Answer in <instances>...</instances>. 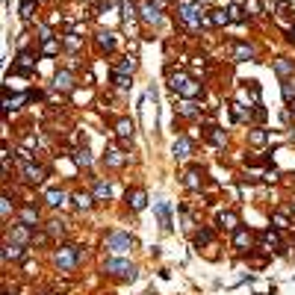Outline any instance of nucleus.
<instances>
[{"label":"nucleus","instance_id":"obj_38","mask_svg":"<svg viewBox=\"0 0 295 295\" xmlns=\"http://www.w3.org/2000/svg\"><path fill=\"white\" fill-rule=\"evenodd\" d=\"M27 236H30V233H27V225L15 227V233H12V239H15V242H27Z\"/></svg>","mask_w":295,"mask_h":295},{"label":"nucleus","instance_id":"obj_22","mask_svg":"<svg viewBox=\"0 0 295 295\" xmlns=\"http://www.w3.org/2000/svg\"><path fill=\"white\" fill-rule=\"evenodd\" d=\"M180 115H186V118L198 115V104H195V98H186V101L180 104Z\"/></svg>","mask_w":295,"mask_h":295},{"label":"nucleus","instance_id":"obj_8","mask_svg":"<svg viewBox=\"0 0 295 295\" xmlns=\"http://www.w3.org/2000/svg\"><path fill=\"white\" fill-rule=\"evenodd\" d=\"M127 204H130V207H133L136 213H139V209H145V204H148V195H145L142 189L127 192Z\"/></svg>","mask_w":295,"mask_h":295},{"label":"nucleus","instance_id":"obj_13","mask_svg":"<svg viewBox=\"0 0 295 295\" xmlns=\"http://www.w3.org/2000/svg\"><path fill=\"white\" fill-rule=\"evenodd\" d=\"M21 257H24L21 242H6L3 245V260H21Z\"/></svg>","mask_w":295,"mask_h":295},{"label":"nucleus","instance_id":"obj_15","mask_svg":"<svg viewBox=\"0 0 295 295\" xmlns=\"http://www.w3.org/2000/svg\"><path fill=\"white\" fill-rule=\"evenodd\" d=\"M189 154H192V142L186 139V136H180V139L174 142V156H177V159H186Z\"/></svg>","mask_w":295,"mask_h":295},{"label":"nucleus","instance_id":"obj_14","mask_svg":"<svg viewBox=\"0 0 295 295\" xmlns=\"http://www.w3.org/2000/svg\"><path fill=\"white\" fill-rule=\"evenodd\" d=\"M56 89H62V92H71L74 89V74L71 71H59L56 74V83H53Z\"/></svg>","mask_w":295,"mask_h":295},{"label":"nucleus","instance_id":"obj_16","mask_svg":"<svg viewBox=\"0 0 295 295\" xmlns=\"http://www.w3.org/2000/svg\"><path fill=\"white\" fill-rule=\"evenodd\" d=\"M233 56L239 62H248V59H254V48L251 45H233Z\"/></svg>","mask_w":295,"mask_h":295},{"label":"nucleus","instance_id":"obj_40","mask_svg":"<svg viewBox=\"0 0 295 295\" xmlns=\"http://www.w3.org/2000/svg\"><path fill=\"white\" fill-rule=\"evenodd\" d=\"M124 18H127V21H133V18H136V9H133V3H124Z\"/></svg>","mask_w":295,"mask_h":295},{"label":"nucleus","instance_id":"obj_2","mask_svg":"<svg viewBox=\"0 0 295 295\" xmlns=\"http://www.w3.org/2000/svg\"><path fill=\"white\" fill-rule=\"evenodd\" d=\"M177 12H180V21H183L189 30H198L201 24H207L201 6H198V0H180V3H177Z\"/></svg>","mask_w":295,"mask_h":295},{"label":"nucleus","instance_id":"obj_5","mask_svg":"<svg viewBox=\"0 0 295 295\" xmlns=\"http://www.w3.org/2000/svg\"><path fill=\"white\" fill-rule=\"evenodd\" d=\"M53 260H56V266H59L62 272H74V269H77V263H80V251H77L74 245H59Z\"/></svg>","mask_w":295,"mask_h":295},{"label":"nucleus","instance_id":"obj_11","mask_svg":"<svg viewBox=\"0 0 295 295\" xmlns=\"http://www.w3.org/2000/svg\"><path fill=\"white\" fill-rule=\"evenodd\" d=\"M260 239H263V245H266L269 251H280V248H283V245H280V236L275 233V230H272V227H269V230H263Z\"/></svg>","mask_w":295,"mask_h":295},{"label":"nucleus","instance_id":"obj_19","mask_svg":"<svg viewBox=\"0 0 295 295\" xmlns=\"http://www.w3.org/2000/svg\"><path fill=\"white\" fill-rule=\"evenodd\" d=\"M45 201H48V207H62V204H65V192L51 189L48 195H45Z\"/></svg>","mask_w":295,"mask_h":295},{"label":"nucleus","instance_id":"obj_18","mask_svg":"<svg viewBox=\"0 0 295 295\" xmlns=\"http://www.w3.org/2000/svg\"><path fill=\"white\" fill-rule=\"evenodd\" d=\"M18 74H33V56H30V53H21V56H18Z\"/></svg>","mask_w":295,"mask_h":295},{"label":"nucleus","instance_id":"obj_20","mask_svg":"<svg viewBox=\"0 0 295 295\" xmlns=\"http://www.w3.org/2000/svg\"><path fill=\"white\" fill-rule=\"evenodd\" d=\"M21 222H24L27 227H35V225H38V213H35L33 207H24V209H21Z\"/></svg>","mask_w":295,"mask_h":295},{"label":"nucleus","instance_id":"obj_30","mask_svg":"<svg viewBox=\"0 0 295 295\" xmlns=\"http://www.w3.org/2000/svg\"><path fill=\"white\" fill-rule=\"evenodd\" d=\"M48 233H51V236H62V233H65V222H56V219L48 222Z\"/></svg>","mask_w":295,"mask_h":295},{"label":"nucleus","instance_id":"obj_23","mask_svg":"<svg viewBox=\"0 0 295 295\" xmlns=\"http://www.w3.org/2000/svg\"><path fill=\"white\" fill-rule=\"evenodd\" d=\"M275 71H278L280 77H289V74L295 71V65L289 62V59H275Z\"/></svg>","mask_w":295,"mask_h":295},{"label":"nucleus","instance_id":"obj_3","mask_svg":"<svg viewBox=\"0 0 295 295\" xmlns=\"http://www.w3.org/2000/svg\"><path fill=\"white\" fill-rule=\"evenodd\" d=\"M104 272H106V275H112V278H118V280H133V278H136V266H133V263H127V260H121V257L106 260L104 263Z\"/></svg>","mask_w":295,"mask_h":295},{"label":"nucleus","instance_id":"obj_7","mask_svg":"<svg viewBox=\"0 0 295 295\" xmlns=\"http://www.w3.org/2000/svg\"><path fill=\"white\" fill-rule=\"evenodd\" d=\"M142 18H145L148 24H159V21H162V12H159V6H156L154 0H148V3L142 6Z\"/></svg>","mask_w":295,"mask_h":295},{"label":"nucleus","instance_id":"obj_6","mask_svg":"<svg viewBox=\"0 0 295 295\" xmlns=\"http://www.w3.org/2000/svg\"><path fill=\"white\" fill-rule=\"evenodd\" d=\"M18 168H21V174H24L30 183H41V180H45V172L35 165L33 159H30L27 151H18Z\"/></svg>","mask_w":295,"mask_h":295},{"label":"nucleus","instance_id":"obj_44","mask_svg":"<svg viewBox=\"0 0 295 295\" xmlns=\"http://www.w3.org/2000/svg\"><path fill=\"white\" fill-rule=\"evenodd\" d=\"M65 45H68L71 51H77V48H80V38H74V35H68V38H65Z\"/></svg>","mask_w":295,"mask_h":295},{"label":"nucleus","instance_id":"obj_27","mask_svg":"<svg viewBox=\"0 0 295 295\" xmlns=\"http://www.w3.org/2000/svg\"><path fill=\"white\" fill-rule=\"evenodd\" d=\"M106 162H109V165H115V168H118V165H124V156H121V151L109 148V151H106Z\"/></svg>","mask_w":295,"mask_h":295},{"label":"nucleus","instance_id":"obj_33","mask_svg":"<svg viewBox=\"0 0 295 295\" xmlns=\"http://www.w3.org/2000/svg\"><path fill=\"white\" fill-rule=\"evenodd\" d=\"M209 21L222 27V24H227V21H230V15H227V12H222V9H213V15H209Z\"/></svg>","mask_w":295,"mask_h":295},{"label":"nucleus","instance_id":"obj_21","mask_svg":"<svg viewBox=\"0 0 295 295\" xmlns=\"http://www.w3.org/2000/svg\"><path fill=\"white\" fill-rule=\"evenodd\" d=\"M183 183H186L189 189H198V186H201V172H198V168L186 172V174H183Z\"/></svg>","mask_w":295,"mask_h":295},{"label":"nucleus","instance_id":"obj_26","mask_svg":"<svg viewBox=\"0 0 295 295\" xmlns=\"http://www.w3.org/2000/svg\"><path fill=\"white\" fill-rule=\"evenodd\" d=\"M109 195H112V186H109L106 180H98V183H95V198L104 201V198H109Z\"/></svg>","mask_w":295,"mask_h":295},{"label":"nucleus","instance_id":"obj_12","mask_svg":"<svg viewBox=\"0 0 295 295\" xmlns=\"http://www.w3.org/2000/svg\"><path fill=\"white\" fill-rule=\"evenodd\" d=\"M115 133H118V139L121 142H133V121L121 118V121L115 124Z\"/></svg>","mask_w":295,"mask_h":295},{"label":"nucleus","instance_id":"obj_32","mask_svg":"<svg viewBox=\"0 0 295 295\" xmlns=\"http://www.w3.org/2000/svg\"><path fill=\"white\" fill-rule=\"evenodd\" d=\"M98 45H101L104 51H112V48H115V38H112V33H101V38H98Z\"/></svg>","mask_w":295,"mask_h":295},{"label":"nucleus","instance_id":"obj_35","mask_svg":"<svg viewBox=\"0 0 295 295\" xmlns=\"http://www.w3.org/2000/svg\"><path fill=\"white\" fill-rule=\"evenodd\" d=\"M0 213H3V222L9 219V213H12V201H9V195H3L0 198Z\"/></svg>","mask_w":295,"mask_h":295},{"label":"nucleus","instance_id":"obj_37","mask_svg":"<svg viewBox=\"0 0 295 295\" xmlns=\"http://www.w3.org/2000/svg\"><path fill=\"white\" fill-rule=\"evenodd\" d=\"M227 15H230V21H236V24H242V21H245V15H242V9H239V6H230V9H227Z\"/></svg>","mask_w":295,"mask_h":295},{"label":"nucleus","instance_id":"obj_46","mask_svg":"<svg viewBox=\"0 0 295 295\" xmlns=\"http://www.w3.org/2000/svg\"><path fill=\"white\" fill-rule=\"evenodd\" d=\"M292 33H295V24H292Z\"/></svg>","mask_w":295,"mask_h":295},{"label":"nucleus","instance_id":"obj_29","mask_svg":"<svg viewBox=\"0 0 295 295\" xmlns=\"http://www.w3.org/2000/svg\"><path fill=\"white\" fill-rule=\"evenodd\" d=\"M41 53H45V56H56V53H59V45H56L53 38H45V41H41Z\"/></svg>","mask_w":295,"mask_h":295},{"label":"nucleus","instance_id":"obj_17","mask_svg":"<svg viewBox=\"0 0 295 295\" xmlns=\"http://www.w3.org/2000/svg\"><path fill=\"white\" fill-rule=\"evenodd\" d=\"M156 213H159V225L168 230V227H172V209H168V204L159 201V204H156Z\"/></svg>","mask_w":295,"mask_h":295},{"label":"nucleus","instance_id":"obj_45","mask_svg":"<svg viewBox=\"0 0 295 295\" xmlns=\"http://www.w3.org/2000/svg\"><path fill=\"white\" fill-rule=\"evenodd\" d=\"M24 145H27V148H35L38 142H35V136H27V139H24Z\"/></svg>","mask_w":295,"mask_h":295},{"label":"nucleus","instance_id":"obj_39","mask_svg":"<svg viewBox=\"0 0 295 295\" xmlns=\"http://www.w3.org/2000/svg\"><path fill=\"white\" fill-rule=\"evenodd\" d=\"M283 98H286L289 104L295 101V86H292V83H283Z\"/></svg>","mask_w":295,"mask_h":295},{"label":"nucleus","instance_id":"obj_48","mask_svg":"<svg viewBox=\"0 0 295 295\" xmlns=\"http://www.w3.org/2000/svg\"><path fill=\"white\" fill-rule=\"evenodd\" d=\"M3 295H9V292H3Z\"/></svg>","mask_w":295,"mask_h":295},{"label":"nucleus","instance_id":"obj_4","mask_svg":"<svg viewBox=\"0 0 295 295\" xmlns=\"http://www.w3.org/2000/svg\"><path fill=\"white\" fill-rule=\"evenodd\" d=\"M133 245H136V242H133V236H130V233H124V230H112V233L106 236V251H109V254H115V257L127 254Z\"/></svg>","mask_w":295,"mask_h":295},{"label":"nucleus","instance_id":"obj_41","mask_svg":"<svg viewBox=\"0 0 295 295\" xmlns=\"http://www.w3.org/2000/svg\"><path fill=\"white\" fill-rule=\"evenodd\" d=\"M209 239H213V233H209V230H201V233H198V245H207Z\"/></svg>","mask_w":295,"mask_h":295},{"label":"nucleus","instance_id":"obj_31","mask_svg":"<svg viewBox=\"0 0 295 295\" xmlns=\"http://www.w3.org/2000/svg\"><path fill=\"white\" fill-rule=\"evenodd\" d=\"M112 83H115L118 89H127V86H130V77L121 74V71H112Z\"/></svg>","mask_w":295,"mask_h":295},{"label":"nucleus","instance_id":"obj_25","mask_svg":"<svg viewBox=\"0 0 295 295\" xmlns=\"http://www.w3.org/2000/svg\"><path fill=\"white\" fill-rule=\"evenodd\" d=\"M74 162L83 165V168H89V165H92V154H89L86 148H80V151H74Z\"/></svg>","mask_w":295,"mask_h":295},{"label":"nucleus","instance_id":"obj_1","mask_svg":"<svg viewBox=\"0 0 295 295\" xmlns=\"http://www.w3.org/2000/svg\"><path fill=\"white\" fill-rule=\"evenodd\" d=\"M168 83H172V89L177 95H183V98H198V95L204 92L201 83L192 80L189 74H183V71H168Z\"/></svg>","mask_w":295,"mask_h":295},{"label":"nucleus","instance_id":"obj_10","mask_svg":"<svg viewBox=\"0 0 295 295\" xmlns=\"http://www.w3.org/2000/svg\"><path fill=\"white\" fill-rule=\"evenodd\" d=\"M204 136H207L209 142H213V145H219V148H222V145H225V130H219V127H216V124H207V127H204Z\"/></svg>","mask_w":295,"mask_h":295},{"label":"nucleus","instance_id":"obj_24","mask_svg":"<svg viewBox=\"0 0 295 295\" xmlns=\"http://www.w3.org/2000/svg\"><path fill=\"white\" fill-rule=\"evenodd\" d=\"M219 222H222V227L233 230V227L239 225V216H236V213H222V216H219Z\"/></svg>","mask_w":295,"mask_h":295},{"label":"nucleus","instance_id":"obj_42","mask_svg":"<svg viewBox=\"0 0 295 295\" xmlns=\"http://www.w3.org/2000/svg\"><path fill=\"white\" fill-rule=\"evenodd\" d=\"M272 222H275V227H286V216H283V213H275Z\"/></svg>","mask_w":295,"mask_h":295},{"label":"nucleus","instance_id":"obj_47","mask_svg":"<svg viewBox=\"0 0 295 295\" xmlns=\"http://www.w3.org/2000/svg\"><path fill=\"white\" fill-rule=\"evenodd\" d=\"M292 109H295V101H292Z\"/></svg>","mask_w":295,"mask_h":295},{"label":"nucleus","instance_id":"obj_34","mask_svg":"<svg viewBox=\"0 0 295 295\" xmlns=\"http://www.w3.org/2000/svg\"><path fill=\"white\" fill-rule=\"evenodd\" d=\"M27 101V95H18V98H6V112H12V109H18V106Z\"/></svg>","mask_w":295,"mask_h":295},{"label":"nucleus","instance_id":"obj_36","mask_svg":"<svg viewBox=\"0 0 295 295\" xmlns=\"http://www.w3.org/2000/svg\"><path fill=\"white\" fill-rule=\"evenodd\" d=\"M248 139H251V145H263L269 136H266V130H251V136H248Z\"/></svg>","mask_w":295,"mask_h":295},{"label":"nucleus","instance_id":"obj_43","mask_svg":"<svg viewBox=\"0 0 295 295\" xmlns=\"http://www.w3.org/2000/svg\"><path fill=\"white\" fill-rule=\"evenodd\" d=\"M30 9H33V0H24V6H21V15L30 18Z\"/></svg>","mask_w":295,"mask_h":295},{"label":"nucleus","instance_id":"obj_9","mask_svg":"<svg viewBox=\"0 0 295 295\" xmlns=\"http://www.w3.org/2000/svg\"><path fill=\"white\" fill-rule=\"evenodd\" d=\"M233 245H236L239 251H248V248L254 245V233H251V230H236V236H233Z\"/></svg>","mask_w":295,"mask_h":295},{"label":"nucleus","instance_id":"obj_28","mask_svg":"<svg viewBox=\"0 0 295 295\" xmlns=\"http://www.w3.org/2000/svg\"><path fill=\"white\" fill-rule=\"evenodd\" d=\"M74 204L80 209H89L92 207V195H89V192H77V195H74Z\"/></svg>","mask_w":295,"mask_h":295}]
</instances>
